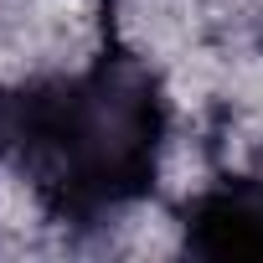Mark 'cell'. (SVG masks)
Here are the masks:
<instances>
[{
    "mask_svg": "<svg viewBox=\"0 0 263 263\" xmlns=\"http://www.w3.org/2000/svg\"><path fill=\"white\" fill-rule=\"evenodd\" d=\"M0 155H6V150H0Z\"/></svg>",
    "mask_w": 263,
    "mask_h": 263,
    "instance_id": "obj_3",
    "label": "cell"
},
{
    "mask_svg": "<svg viewBox=\"0 0 263 263\" xmlns=\"http://www.w3.org/2000/svg\"><path fill=\"white\" fill-rule=\"evenodd\" d=\"M186 248L206 258H263V176H222L201 186L186 212Z\"/></svg>",
    "mask_w": 263,
    "mask_h": 263,
    "instance_id": "obj_2",
    "label": "cell"
},
{
    "mask_svg": "<svg viewBox=\"0 0 263 263\" xmlns=\"http://www.w3.org/2000/svg\"><path fill=\"white\" fill-rule=\"evenodd\" d=\"M171 98L160 72L124 42L42 72L0 98V150L21 186L62 227H98L160 181Z\"/></svg>",
    "mask_w": 263,
    "mask_h": 263,
    "instance_id": "obj_1",
    "label": "cell"
}]
</instances>
